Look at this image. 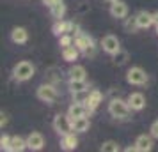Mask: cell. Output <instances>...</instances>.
<instances>
[{
	"mask_svg": "<svg viewBox=\"0 0 158 152\" xmlns=\"http://www.w3.org/2000/svg\"><path fill=\"white\" fill-rule=\"evenodd\" d=\"M130 111H131V108H130L128 101H124V99L114 97L112 101L108 103V113L114 117V119H119V120H123V119H128Z\"/></svg>",
	"mask_w": 158,
	"mask_h": 152,
	"instance_id": "6da1fadb",
	"label": "cell"
},
{
	"mask_svg": "<svg viewBox=\"0 0 158 152\" xmlns=\"http://www.w3.org/2000/svg\"><path fill=\"white\" fill-rule=\"evenodd\" d=\"M34 72H36L34 64L29 62V60H22V62H18L13 67V78L16 81H27L34 76Z\"/></svg>",
	"mask_w": 158,
	"mask_h": 152,
	"instance_id": "7a4b0ae2",
	"label": "cell"
},
{
	"mask_svg": "<svg viewBox=\"0 0 158 152\" xmlns=\"http://www.w3.org/2000/svg\"><path fill=\"white\" fill-rule=\"evenodd\" d=\"M75 46H77L85 57H94V53H96L94 39L89 36V34H85V32H80V34L75 36Z\"/></svg>",
	"mask_w": 158,
	"mask_h": 152,
	"instance_id": "3957f363",
	"label": "cell"
},
{
	"mask_svg": "<svg viewBox=\"0 0 158 152\" xmlns=\"http://www.w3.org/2000/svg\"><path fill=\"white\" fill-rule=\"evenodd\" d=\"M36 95L37 99H41L43 103H55L59 99V92L57 88H55V83H43V85H39L36 90Z\"/></svg>",
	"mask_w": 158,
	"mask_h": 152,
	"instance_id": "277c9868",
	"label": "cell"
},
{
	"mask_svg": "<svg viewBox=\"0 0 158 152\" xmlns=\"http://www.w3.org/2000/svg\"><path fill=\"white\" fill-rule=\"evenodd\" d=\"M53 129H55V133L57 134H60V136H64V134H68V133H73V120L71 117L68 115V113H59V115H55V119H53Z\"/></svg>",
	"mask_w": 158,
	"mask_h": 152,
	"instance_id": "5b68a950",
	"label": "cell"
},
{
	"mask_svg": "<svg viewBox=\"0 0 158 152\" xmlns=\"http://www.w3.org/2000/svg\"><path fill=\"white\" fill-rule=\"evenodd\" d=\"M126 81L130 85H146L148 81V74L142 67H130L128 72H126Z\"/></svg>",
	"mask_w": 158,
	"mask_h": 152,
	"instance_id": "8992f818",
	"label": "cell"
},
{
	"mask_svg": "<svg viewBox=\"0 0 158 152\" xmlns=\"http://www.w3.org/2000/svg\"><path fill=\"white\" fill-rule=\"evenodd\" d=\"M101 48H103L105 53L114 55V53H117V51L121 50V43H119V39H117L115 36L108 34V36H105L103 39H101Z\"/></svg>",
	"mask_w": 158,
	"mask_h": 152,
	"instance_id": "52a82bcc",
	"label": "cell"
},
{
	"mask_svg": "<svg viewBox=\"0 0 158 152\" xmlns=\"http://www.w3.org/2000/svg\"><path fill=\"white\" fill-rule=\"evenodd\" d=\"M43 147H44V136L41 133L34 131V133H30L27 136V149H30V150H41Z\"/></svg>",
	"mask_w": 158,
	"mask_h": 152,
	"instance_id": "ba28073f",
	"label": "cell"
},
{
	"mask_svg": "<svg viewBox=\"0 0 158 152\" xmlns=\"http://www.w3.org/2000/svg\"><path fill=\"white\" fill-rule=\"evenodd\" d=\"M126 101H128L130 108L133 110V111H140V110H144V106H146V97H144V94H140V92L130 94Z\"/></svg>",
	"mask_w": 158,
	"mask_h": 152,
	"instance_id": "9c48e42d",
	"label": "cell"
},
{
	"mask_svg": "<svg viewBox=\"0 0 158 152\" xmlns=\"http://www.w3.org/2000/svg\"><path fill=\"white\" fill-rule=\"evenodd\" d=\"M153 134H140V136L135 140V150L139 152H149L153 149Z\"/></svg>",
	"mask_w": 158,
	"mask_h": 152,
	"instance_id": "30bf717a",
	"label": "cell"
},
{
	"mask_svg": "<svg viewBox=\"0 0 158 152\" xmlns=\"http://www.w3.org/2000/svg\"><path fill=\"white\" fill-rule=\"evenodd\" d=\"M110 14L117 18V20H123V18H126L128 16V6L121 2V0H117V2H112L110 4Z\"/></svg>",
	"mask_w": 158,
	"mask_h": 152,
	"instance_id": "8fae6325",
	"label": "cell"
},
{
	"mask_svg": "<svg viewBox=\"0 0 158 152\" xmlns=\"http://www.w3.org/2000/svg\"><path fill=\"white\" fill-rule=\"evenodd\" d=\"M87 113H89V110H87L85 103H75L73 101V104L69 106V110H68V115L71 117V120L78 119V117H85Z\"/></svg>",
	"mask_w": 158,
	"mask_h": 152,
	"instance_id": "7c38bea8",
	"label": "cell"
},
{
	"mask_svg": "<svg viewBox=\"0 0 158 152\" xmlns=\"http://www.w3.org/2000/svg\"><path fill=\"white\" fill-rule=\"evenodd\" d=\"M101 99H103V95H101L100 90L93 88V90L89 92V97H87V101H85V106H87V110H89V113H91V111H94V110L100 106Z\"/></svg>",
	"mask_w": 158,
	"mask_h": 152,
	"instance_id": "4fadbf2b",
	"label": "cell"
},
{
	"mask_svg": "<svg viewBox=\"0 0 158 152\" xmlns=\"http://www.w3.org/2000/svg\"><path fill=\"white\" fill-rule=\"evenodd\" d=\"M11 39L16 44H25L29 41V32H27V29H23V27H15V29L11 30Z\"/></svg>",
	"mask_w": 158,
	"mask_h": 152,
	"instance_id": "5bb4252c",
	"label": "cell"
},
{
	"mask_svg": "<svg viewBox=\"0 0 158 152\" xmlns=\"http://www.w3.org/2000/svg\"><path fill=\"white\" fill-rule=\"evenodd\" d=\"M78 147V138L75 136V133H68L60 140V149L62 150H75Z\"/></svg>",
	"mask_w": 158,
	"mask_h": 152,
	"instance_id": "9a60e30c",
	"label": "cell"
},
{
	"mask_svg": "<svg viewBox=\"0 0 158 152\" xmlns=\"http://www.w3.org/2000/svg\"><path fill=\"white\" fill-rule=\"evenodd\" d=\"M82 53V51L75 46V43L69 44V46H64L62 48V58H64L66 62H75L77 58H78V55Z\"/></svg>",
	"mask_w": 158,
	"mask_h": 152,
	"instance_id": "2e32d148",
	"label": "cell"
},
{
	"mask_svg": "<svg viewBox=\"0 0 158 152\" xmlns=\"http://www.w3.org/2000/svg\"><path fill=\"white\" fill-rule=\"evenodd\" d=\"M137 21H139V27L140 29H148L151 25H155V14H151L148 11H140L137 14Z\"/></svg>",
	"mask_w": 158,
	"mask_h": 152,
	"instance_id": "e0dca14e",
	"label": "cell"
},
{
	"mask_svg": "<svg viewBox=\"0 0 158 152\" xmlns=\"http://www.w3.org/2000/svg\"><path fill=\"white\" fill-rule=\"evenodd\" d=\"M50 14H52V18H55V20H62L64 14H66V4L62 2V0L55 2V4L50 7Z\"/></svg>",
	"mask_w": 158,
	"mask_h": 152,
	"instance_id": "ac0fdd59",
	"label": "cell"
},
{
	"mask_svg": "<svg viewBox=\"0 0 158 152\" xmlns=\"http://www.w3.org/2000/svg\"><path fill=\"white\" fill-rule=\"evenodd\" d=\"M27 149V140L22 136H11V143H9V150L11 152H22Z\"/></svg>",
	"mask_w": 158,
	"mask_h": 152,
	"instance_id": "d6986e66",
	"label": "cell"
},
{
	"mask_svg": "<svg viewBox=\"0 0 158 152\" xmlns=\"http://www.w3.org/2000/svg\"><path fill=\"white\" fill-rule=\"evenodd\" d=\"M89 126H91V122H89L87 115L78 117V119L73 120V131H75V133H85V131L89 129Z\"/></svg>",
	"mask_w": 158,
	"mask_h": 152,
	"instance_id": "ffe728a7",
	"label": "cell"
},
{
	"mask_svg": "<svg viewBox=\"0 0 158 152\" xmlns=\"http://www.w3.org/2000/svg\"><path fill=\"white\" fill-rule=\"evenodd\" d=\"M69 80H85V67L84 65H73L69 69Z\"/></svg>",
	"mask_w": 158,
	"mask_h": 152,
	"instance_id": "44dd1931",
	"label": "cell"
},
{
	"mask_svg": "<svg viewBox=\"0 0 158 152\" xmlns=\"http://www.w3.org/2000/svg\"><path fill=\"white\" fill-rule=\"evenodd\" d=\"M68 27H69V21H64V20H57L55 25L52 27V32L57 37H60L62 34H68Z\"/></svg>",
	"mask_w": 158,
	"mask_h": 152,
	"instance_id": "7402d4cb",
	"label": "cell"
},
{
	"mask_svg": "<svg viewBox=\"0 0 158 152\" xmlns=\"http://www.w3.org/2000/svg\"><path fill=\"white\" fill-rule=\"evenodd\" d=\"M85 88H87L85 80H69V90H71V94L82 92V90H85Z\"/></svg>",
	"mask_w": 158,
	"mask_h": 152,
	"instance_id": "603a6c76",
	"label": "cell"
},
{
	"mask_svg": "<svg viewBox=\"0 0 158 152\" xmlns=\"http://www.w3.org/2000/svg\"><path fill=\"white\" fill-rule=\"evenodd\" d=\"M46 74H48V80H50L52 83H59V81H62V71L57 69V67H50V69L46 71Z\"/></svg>",
	"mask_w": 158,
	"mask_h": 152,
	"instance_id": "cb8c5ba5",
	"label": "cell"
},
{
	"mask_svg": "<svg viewBox=\"0 0 158 152\" xmlns=\"http://www.w3.org/2000/svg\"><path fill=\"white\" fill-rule=\"evenodd\" d=\"M112 60H114V64H115V65L126 64V60H128V51L119 50L117 53H114V55H112Z\"/></svg>",
	"mask_w": 158,
	"mask_h": 152,
	"instance_id": "d4e9b609",
	"label": "cell"
},
{
	"mask_svg": "<svg viewBox=\"0 0 158 152\" xmlns=\"http://www.w3.org/2000/svg\"><path fill=\"white\" fill-rule=\"evenodd\" d=\"M119 150H121V147H119V143L114 142V140L103 142V145H101V152H119Z\"/></svg>",
	"mask_w": 158,
	"mask_h": 152,
	"instance_id": "484cf974",
	"label": "cell"
},
{
	"mask_svg": "<svg viewBox=\"0 0 158 152\" xmlns=\"http://www.w3.org/2000/svg\"><path fill=\"white\" fill-rule=\"evenodd\" d=\"M124 29L128 30V32H135L137 29H140V27H139V21H137V16H133V18H126Z\"/></svg>",
	"mask_w": 158,
	"mask_h": 152,
	"instance_id": "4316f807",
	"label": "cell"
},
{
	"mask_svg": "<svg viewBox=\"0 0 158 152\" xmlns=\"http://www.w3.org/2000/svg\"><path fill=\"white\" fill-rule=\"evenodd\" d=\"M89 88H85V90H82V92H75L73 94V101L75 103H85L87 101V97H89Z\"/></svg>",
	"mask_w": 158,
	"mask_h": 152,
	"instance_id": "83f0119b",
	"label": "cell"
},
{
	"mask_svg": "<svg viewBox=\"0 0 158 152\" xmlns=\"http://www.w3.org/2000/svg\"><path fill=\"white\" fill-rule=\"evenodd\" d=\"M9 143H11V136L2 134V138H0V147H2V150H9Z\"/></svg>",
	"mask_w": 158,
	"mask_h": 152,
	"instance_id": "f1b7e54d",
	"label": "cell"
},
{
	"mask_svg": "<svg viewBox=\"0 0 158 152\" xmlns=\"http://www.w3.org/2000/svg\"><path fill=\"white\" fill-rule=\"evenodd\" d=\"M149 131H151V134H153L155 138H158V119H156L153 124H151V129H149Z\"/></svg>",
	"mask_w": 158,
	"mask_h": 152,
	"instance_id": "f546056e",
	"label": "cell"
},
{
	"mask_svg": "<svg viewBox=\"0 0 158 152\" xmlns=\"http://www.w3.org/2000/svg\"><path fill=\"white\" fill-rule=\"evenodd\" d=\"M55 2H59V0H43V4H44V6H48V7H52Z\"/></svg>",
	"mask_w": 158,
	"mask_h": 152,
	"instance_id": "4dcf8cb0",
	"label": "cell"
},
{
	"mask_svg": "<svg viewBox=\"0 0 158 152\" xmlns=\"http://www.w3.org/2000/svg\"><path fill=\"white\" fill-rule=\"evenodd\" d=\"M6 124H7V119H6V115H4V111H2V120H0V126L4 127Z\"/></svg>",
	"mask_w": 158,
	"mask_h": 152,
	"instance_id": "1f68e13d",
	"label": "cell"
},
{
	"mask_svg": "<svg viewBox=\"0 0 158 152\" xmlns=\"http://www.w3.org/2000/svg\"><path fill=\"white\" fill-rule=\"evenodd\" d=\"M155 25H158V13H155Z\"/></svg>",
	"mask_w": 158,
	"mask_h": 152,
	"instance_id": "d6a6232c",
	"label": "cell"
},
{
	"mask_svg": "<svg viewBox=\"0 0 158 152\" xmlns=\"http://www.w3.org/2000/svg\"><path fill=\"white\" fill-rule=\"evenodd\" d=\"M107 2H110V4H112V2H117V0H107Z\"/></svg>",
	"mask_w": 158,
	"mask_h": 152,
	"instance_id": "836d02e7",
	"label": "cell"
},
{
	"mask_svg": "<svg viewBox=\"0 0 158 152\" xmlns=\"http://www.w3.org/2000/svg\"><path fill=\"white\" fill-rule=\"evenodd\" d=\"M156 34H158V25H156Z\"/></svg>",
	"mask_w": 158,
	"mask_h": 152,
	"instance_id": "e575fe53",
	"label": "cell"
}]
</instances>
